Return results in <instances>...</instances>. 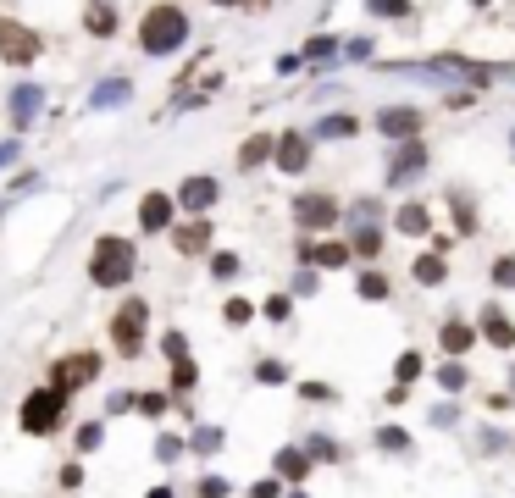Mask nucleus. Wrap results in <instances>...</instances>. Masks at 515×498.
Wrapping results in <instances>:
<instances>
[{
	"instance_id": "39",
	"label": "nucleus",
	"mask_w": 515,
	"mask_h": 498,
	"mask_svg": "<svg viewBox=\"0 0 515 498\" xmlns=\"http://www.w3.org/2000/svg\"><path fill=\"white\" fill-rule=\"evenodd\" d=\"M488 277H493V288H515V255H499L488 266Z\"/></svg>"
},
{
	"instance_id": "35",
	"label": "nucleus",
	"mask_w": 515,
	"mask_h": 498,
	"mask_svg": "<svg viewBox=\"0 0 515 498\" xmlns=\"http://www.w3.org/2000/svg\"><path fill=\"white\" fill-rule=\"evenodd\" d=\"M255 382H261V388H283L288 366H283V360H261V366H255Z\"/></svg>"
},
{
	"instance_id": "5",
	"label": "nucleus",
	"mask_w": 515,
	"mask_h": 498,
	"mask_svg": "<svg viewBox=\"0 0 515 498\" xmlns=\"http://www.w3.org/2000/svg\"><path fill=\"white\" fill-rule=\"evenodd\" d=\"M144 332H150V305H144L139 294H128L117 305V316H111V349H117L122 360H139L144 355Z\"/></svg>"
},
{
	"instance_id": "48",
	"label": "nucleus",
	"mask_w": 515,
	"mask_h": 498,
	"mask_svg": "<svg viewBox=\"0 0 515 498\" xmlns=\"http://www.w3.org/2000/svg\"><path fill=\"white\" fill-rule=\"evenodd\" d=\"M250 498H283V482H277V476H266V482L250 487Z\"/></svg>"
},
{
	"instance_id": "11",
	"label": "nucleus",
	"mask_w": 515,
	"mask_h": 498,
	"mask_svg": "<svg viewBox=\"0 0 515 498\" xmlns=\"http://www.w3.org/2000/svg\"><path fill=\"white\" fill-rule=\"evenodd\" d=\"M216 200H222V183L205 178V172H194V178L178 183V211H189V216H205Z\"/></svg>"
},
{
	"instance_id": "23",
	"label": "nucleus",
	"mask_w": 515,
	"mask_h": 498,
	"mask_svg": "<svg viewBox=\"0 0 515 498\" xmlns=\"http://www.w3.org/2000/svg\"><path fill=\"white\" fill-rule=\"evenodd\" d=\"M355 261L349 238H316V272H338V266Z\"/></svg>"
},
{
	"instance_id": "3",
	"label": "nucleus",
	"mask_w": 515,
	"mask_h": 498,
	"mask_svg": "<svg viewBox=\"0 0 515 498\" xmlns=\"http://www.w3.org/2000/svg\"><path fill=\"white\" fill-rule=\"evenodd\" d=\"M388 72H427V78H466V83H493L504 78L510 67H499V61H471V56H432V61H388Z\"/></svg>"
},
{
	"instance_id": "47",
	"label": "nucleus",
	"mask_w": 515,
	"mask_h": 498,
	"mask_svg": "<svg viewBox=\"0 0 515 498\" xmlns=\"http://www.w3.org/2000/svg\"><path fill=\"white\" fill-rule=\"evenodd\" d=\"M432 427H460V410L455 404H438V410H432Z\"/></svg>"
},
{
	"instance_id": "33",
	"label": "nucleus",
	"mask_w": 515,
	"mask_h": 498,
	"mask_svg": "<svg viewBox=\"0 0 515 498\" xmlns=\"http://www.w3.org/2000/svg\"><path fill=\"white\" fill-rule=\"evenodd\" d=\"M189 449L194 454H216V449H222V427H194L189 432Z\"/></svg>"
},
{
	"instance_id": "6",
	"label": "nucleus",
	"mask_w": 515,
	"mask_h": 498,
	"mask_svg": "<svg viewBox=\"0 0 515 498\" xmlns=\"http://www.w3.org/2000/svg\"><path fill=\"white\" fill-rule=\"evenodd\" d=\"M344 211H349V205L338 200V194H327V189H305L300 200H294V227H300L305 238L333 233V227L344 222Z\"/></svg>"
},
{
	"instance_id": "60",
	"label": "nucleus",
	"mask_w": 515,
	"mask_h": 498,
	"mask_svg": "<svg viewBox=\"0 0 515 498\" xmlns=\"http://www.w3.org/2000/svg\"><path fill=\"white\" fill-rule=\"evenodd\" d=\"M510 150H515V133H510Z\"/></svg>"
},
{
	"instance_id": "59",
	"label": "nucleus",
	"mask_w": 515,
	"mask_h": 498,
	"mask_svg": "<svg viewBox=\"0 0 515 498\" xmlns=\"http://www.w3.org/2000/svg\"><path fill=\"white\" fill-rule=\"evenodd\" d=\"M288 498H305V493H288Z\"/></svg>"
},
{
	"instance_id": "50",
	"label": "nucleus",
	"mask_w": 515,
	"mask_h": 498,
	"mask_svg": "<svg viewBox=\"0 0 515 498\" xmlns=\"http://www.w3.org/2000/svg\"><path fill=\"white\" fill-rule=\"evenodd\" d=\"M300 393H305V399H322V404H333V399H338V393H333V388H327V382H305V388H300Z\"/></svg>"
},
{
	"instance_id": "56",
	"label": "nucleus",
	"mask_w": 515,
	"mask_h": 498,
	"mask_svg": "<svg viewBox=\"0 0 515 498\" xmlns=\"http://www.w3.org/2000/svg\"><path fill=\"white\" fill-rule=\"evenodd\" d=\"M211 6H244V0H211Z\"/></svg>"
},
{
	"instance_id": "26",
	"label": "nucleus",
	"mask_w": 515,
	"mask_h": 498,
	"mask_svg": "<svg viewBox=\"0 0 515 498\" xmlns=\"http://www.w3.org/2000/svg\"><path fill=\"white\" fill-rule=\"evenodd\" d=\"M355 294L366 299V305H383V299H388V277L377 272V266H366V272L355 277Z\"/></svg>"
},
{
	"instance_id": "53",
	"label": "nucleus",
	"mask_w": 515,
	"mask_h": 498,
	"mask_svg": "<svg viewBox=\"0 0 515 498\" xmlns=\"http://www.w3.org/2000/svg\"><path fill=\"white\" fill-rule=\"evenodd\" d=\"M344 56H349V61H366V56H372V39H349Z\"/></svg>"
},
{
	"instance_id": "34",
	"label": "nucleus",
	"mask_w": 515,
	"mask_h": 498,
	"mask_svg": "<svg viewBox=\"0 0 515 498\" xmlns=\"http://www.w3.org/2000/svg\"><path fill=\"white\" fill-rule=\"evenodd\" d=\"M316 288H322V272H316V266H300V272H294V283H288V294H300V299H311Z\"/></svg>"
},
{
	"instance_id": "9",
	"label": "nucleus",
	"mask_w": 515,
	"mask_h": 498,
	"mask_svg": "<svg viewBox=\"0 0 515 498\" xmlns=\"http://www.w3.org/2000/svg\"><path fill=\"white\" fill-rule=\"evenodd\" d=\"M427 166H432V155L421 139L394 144V150H388V189H410L416 178H427Z\"/></svg>"
},
{
	"instance_id": "57",
	"label": "nucleus",
	"mask_w": 515,
	"mask_h": 498,
	"mask_svg": "<svg viewBox=\"0 0 515 498\" xmlns=\"http://www.w3.org/2000/svg\"><path fill=\"white\" fill-rule=\"evenodd\" d=\"M244 6H272V0H244Z\"/></svg>"
},
{
	"instance_id": "42",
	"label": "nucleus",
	"mask_w": 515,
	"mask_h": 498,
	"mask_svg": "<svg viewBox=\"0 0 515 498\" xmlns=\"http://www.w3.org/2000/svg\"><path fill=\"white\" fill-rule=\"evenodd\" d=\"M261 310H266V321H288V316H294V299H288V294H272Z\"/></svg>"
},
{
	"instance_id": "7",
	"label": "nucleus",
	"mask_w": 515,
	"mask_h": 498,
	"mask_svg": "<svg viewBox=\"0 0 515 498\" xmlns=\"http://www.w3.org/2000/svg\"><path fill=\"white\" fill-rule=\"evenodd\" d=\"M89 382H100V355L95 349H78V355H61L56 366H50V388H61L72 399V393H84Z\"/></svg>"
},
{
	"instance_id": "17",
	"label": "nucleus",
	"mask_w": 515,
	"mask_h": 498,
	"mask_svg": "<svg viewBox=\"0 0 515 498\" xmlns=\"http://www.w3.org/2000/svg\"><path fill=\"white\" fill-rule=\"evenodd\" d=\"M172 249L178 255H205L211 249V216H194V222L172 227Z\"/></svg>"
},
{
	"instance_id": "55",
	"label": "nucleus",
	"mask_w": 515,
	"mask_h": 498,
	"mask_svg": "<svg viewBox=\"0 0 515 498\" xmlns=\"http://www.w3.org/2000/svg\"><path fill=\"white\" fill-rule=\"evenodd\" d=\"M471 6H477V12H488V6H493V0H471Z\"/></svg>"
},
{
	"instance_id": "14",
	"label": "nucleus",
	"mask_w": 515,
	"mask_h": 498,
	"mask_svg": "<svg viewBox=\"0 0 515 498\" xmlns=\"http://www.w3.org/2000/svg\"><path fill=\"white\" fill-rule=\"evenodd\" d=\"M272 471H277V482L305 487V482H311V471H316V460L300 449V443H288V449H277V454H272Z\"/></svg>"
},
{
	"instance_id": "37",
	"label": "nucleus",
	"mask_w": 515,
	"mask_h": 498,
	"mask_svg": "<svg viewBox=\"0 0 515 498\" xmlns=\"http://www.w3.org/2000/svg\"><path fill=\"white\" fill-rule=\"evenodd\" d=\"M211 277H216V283H233V277H239V255H228V249L211 255Z\"/></svg>"
},
{
	"instance_id": "25",
	"label": "nucleus",
	"mask_w": 515,
	"mask_h": 498,
	"mask_svg": "<svg viewBox=\"0 0 515 498\" xmlns=\"http://www.w3.org/2000/svg\"><path fill=\"white\" fill-rule=\"evenodd\" d=\"M449 222H455V233L460 238H471L477 233V205H471V194H460V189H449Z\"/></svg>"
},
{
	"instance_id": "40",
	"label": "nucleus",
	"mask_w": 515,
	"mask_h": 498,
	"mask_svg": "<svg viewBox=\"0 0 515 498\" xmlns=\"http://www.w3.org/2000/svg\"><path fill=\"white\" fill-rule=\"evenodd\" d=\"M233 487H228V476H200L194 482V498H228Z\"/></svg>"
},
{
	"instance_id": "30",
	"label": "nucleus",
	"mask_w": 515,
	"mask_h": 498,
	"mask_svg": "<svg viewBox=\"0 0 515 498\" xmlns=\"http://www.w3.org/2000/svg\"><path fill=\"white\" fill-rule=\"evenodd\" d=\"M300 449H305V454H311V460H316V465H338V460H344V449H338V443H333V438H322V432H311V438H305V443H300Z\"/></svg>"
},
{
	"instance_id": "28",
	"label": "nucleus",
	"mask_w": 515,
	"mask_h": 498,
	"mask_svg": "<svg viewBox=\"0 0 515 498\" xmlns=\"http://www.w3.org/2000/svg\"><path fill=\"white\" fill-rule=\"evenodd\" d=\"M377 449H383V454H399V460H410V454H416V443H410L405 427H377Z\"/></svg>"
},
{
	"instance_id": "18",
	"label": "nucleus",
	"mask_w": 515,
	"mask_h": 498,
	"mask_svg": "<svg viewBox=\"0 0 515 498\" xmlns=\"http://www.w3.org/2000/svg\"><path fill=\"white\" fill-rule=\"evenodd\" d=\"M266 161H277V133H250L239 144V172H261Z\"/></svg>"
},
{
	"instance_id": "20",
	"label": "nucleus",
	"mask_w": 515,
	"mask_h": 498,
	"mask_svg": "<svg viewBox=\"0 0 515 498\" xmlns=\"http://www.w3.org/2000/svg\"><path fill=\"white\" fill-rule=\"evenodd\" d=\"M349 249H355V261H377L383 255V222H349Z\"/></svg>"
},
{
	"instance_id": "31",
	"label": "nucleus",
	"mask_w": 515,
	"mask_h": 498,
	"mask_svg": "<svg viewBox=\"0 0 515 498\" xmlns=\"http://www.w3.org/2000/svg\"><path fill=\"white\" fill-rule=\"evenodd\" d=\"M194 382H200V366H194V360H178V366H172V393H178V399H189Z\"/></svg>"
},
{
	"instance_id": "24",
	"label": "nucleus",
	"mask_w": 515,
	"mask_h": 498,
	"mask_svg": "<svg viewBox=\"0 0 515 498\" xmlns=\"http://www.w3.org/2000/svg\"><path fill=\"white\" fill-rule=\"evenodd\" d=\"M84 28L95 39H111V34H117V6H111V0H89V6H84Z\"/></svg>"
},
{
	"instance_id": "29",
	"label": "nucleus",
	"mask_w": 515,
	"mask_h": 498,
	"mask_svg": "<svg viewBox=\"0 0 515 498\" xmlns=\"http://www.w3.org/2000/svg\"><path fill=\"white\" fill-rule=\"evenodd\" d=\"M432 382H438L444 393H460V388L471 382V371H466V360H444V366L432 371Z\"/></svg>"
},
{
	"instance_id": "38",
	"label": "nucleus",
	"mask_w": 515,
	"mask_h": 498,
	"mask_svg": "<svg viewBox=\"0 0 515 498\" xmlns=\"http://www.w3.org/2000/svg\"><path fill=\"white\" fill-rule=\"evenodd\" d=\"M183 449H189V443H183V438H172V432H161V438H156V460H161V465L183 460Z\"/></svg>"
},
{
	"instance_id": "10",
	"label": "nucleus",
	"mask_w": 515,
	"mask_h": 498,
	"mask_svg": "<svg viewBox=\"0 0 515 498\" xmlns=\"http://www.w3.org/2000/svg\"><path fill=\"white\" fill-rule=\"evenodd\" d=\"M311 155H316V139L311 133H300V128H288V133H277V172H288V178H300L305 166H311Z\"/></svg>"
},
{
	"instance_id": "43",
	"label": "nucleus",
	"mask_w": 515,
	"mask_h": 498,
	"mask_svg": "<svg viewBox=\"0 0 515 498\" xmlns=\"http://www.w3.org/2000/svg\"><path fill=\"white\" fill-rule=\"evenodd\" d=\"M161 349H167L172 366H178V360H189V338H183V332H167V338H161Z\"/></svg>"
},
{
	"instance_id": "54",
	"label": "nucleus",
	"mask_w": 515,
	"mask_h": 498,
	"mask_svg": "<svg viewBox=\"0 0 515 498\" xmlns=\"http://www.w3.org/2000/svg\"><path fill=\"white\" fill-rule=\"evenodd\" d=\"M144 498H178V493H172V487H150Z\"/></svg>"
},
{
	"instance_id": "51",
	"label": "nucleus",
	"mask_w": 515,
	"mask_h": 498,
	"mask_svg": "<svg viewBox=\"0 0 515 498\" xmlns=\"http://www.w3.org/2000/svg\"><path fill=\"white\" fill-rule=\"evenodd\" d=\"M294 255H300V266H316V238L300 233V244H294Z\"/></svg>"
},
{
	"instance_id": "19",
	"label": "nucleus",
	"mask_w": 515,
	"mask_h": 498,
	"mask_svg": "<svg viewBox=\"0 0 515 498\" xmlns=\"http://www.w3.org/2000/svg\"><path fill=\"white\" fill-rule=\"evenodd\" d=\"M394 227H399L405 238H427V233H432V211H427L421 200H399V205H394Z\"/></svg>"
},
{
	"instance_id": "2",
	"label": "nucleus",
	"mask_w": 515,
	"mask_h": 498,
	"mask_svg": "<svg viewBox=\"0 0 515 498\" xmlns=\"http://www.w3.org/2000/svg\"><path fill=\"white\" fill-rule=\"evenodd\" d=\"M133 272H139V249H133V238H95V249H89V283L95 288H128Z\"/></svg>"
},
{
	"instance_id": "32",
	"label": "nucleus",
	"mask_w": 515,
	"mask_h": 498,
	"mask_svg": "<svg viewBox=\"0 0 515 498\" xmlns=\"http://www.w3.org/2000/svg\"><path fill=\"white\" fill-rule=\"evenodd\" d=\"M416 377H421V355H416V349H405V355L394 360V382H399V388H410Z\"/></svg>"
},
{
	"instance_id": "16",
	"label": "nucleus",
	"mask_w": 515,
	"mask_h": 498,
	"mask_svg": "<svg viewBox=\"0 0 515 498\" xmlns=\"http://www.w3.org/2000/svg\"><path fill=\"white\" fill-rule=\"evenodd\" d=\"M438 344H444L455 360H466L471 349L482 344V332L471 327V321H460V316H444V321H438Z\"/></svg>"
},
{
	"instance_id": "58",
	"label": "nucleus",
	"mask_w": 515,
	"mask_h": 498,
	"mask_svg": "<svg viewBox=\"0 0 515 498\" xmlns=\"http://www.w3.org/2000/svg\"><path fill=\"white\" fill-rule=\"evenodd\" d=\"M510 393H515V366H510Z\"/></svg>"
},
{
	"instance_id": "4",
	"label": "nucleus",
	"mask_w": 515,
	"mask_h": 498,
	"mask_svg": "<svg viewBox=\"0 0 515 498\" xmlns=\"http://www.w3.org/2000/svg\"><path fill=\"white\" fill-rule=\"evenodd\" d=\"M61 421H67V393L61 388H34L23 399V410H17V427L28 432V438H50V432H61Z\"/></svg>"
},
{
	"instance_id": "12",
	"label": "nucleus",
	"mask_w": 515,
	"mask_h": 498,
	"mask_svg": "<svg viewBox=\"0 0 515 498\" xmlns=\"http://www.w3.org/2000/svg\"><path fill=\"white\" fill-rule=\"evenodd\" d=\"M383 139H394V144H405V139H421V111L416 106H383L377 111V122H372Z\"/></svg>"
},
{
	"instance_id": "21",
	"label": "nucleus",
	"mask_w": 515,
	"mask_h": 498,
	"mask_svg": "<svg viewBox=\"0 0 515 498\" xmlns=\"http://www.w3.org/2000/svg\"><path fill=\"white\" fill-rule=\"evenodd\" d=\"M355 133H360V117H355V111H327V117L311 128V139L327 144V139H355Z\"/></svg>"
},
{
	"instance_id": "1",
	"label": "nucleus",
	"mask_w": 515,
	"mask_h": 498,
	"mask_svg": "<svg viewBox=\"0 0 515 498\" xmlns=\"http://www.w3.org/2000/svg\"><path fill=\"white\" fill-rule=\"evenodd\" d=\"M183 45H189V12L178 0H156L139 17V50L144 56H178Z\"/></svg>"
},
{
	"instance_id": "52",
	"label": "nucleus",
	"mask_w": 515,
	"mask_h": 498,
	"mask_svg": "<svg viewBox=\"0 0 515 498\" xmlns=\"http://www.w3.org/2000/svg\"><path fill=\"white\" fill-rule=\"evenodd\" d=\"M61 487H84V465H78V460L61 465Z\"/></svg>"
},
{
	"instance_id": "44",
	"label": "nucleus",
	"mask_w": 515,
	"mask_h": 498,
	"mask_svg": "<svg viewBox=\"0 0 515 498\" xmlns=\"http://www.w3.org/2000/svg\"><path fill=\"white\" fill-rule=\"evenodd\" d=\"M100 443H106V427H100V421H89L84 432H78V454H89V449H100Z\"/></svg>"
},
{
	"instance_id": "41",
	"label": "nucleus",
	"mask_w": 515,
	"mask_h": 498,
	"mask_svg": "<svg viewBox=\"0 0 515 498\" xmlns=\"http://www.w3.org/2000/svg\"><path fill=\"white\" fill-rule=\"evenodd\" d=\"M250 316H255V305H250V299H228V305H222V321H228V327H244Z\"/></svg>"
},
{
	"instance_id": "45",
	"label": "nucleus",
	"mask_w": 515,
	"mask_h": 498,
	"mask_svg": "<svg viewBox=\"0 0 515 498\" xmlns=\"http://www.w3.org/2000/svg\"><path fill=\"white\" fill-rule=\"evenodd\" d=\"M28 111H39V89H17V122H28Z\"/></svg>"
},
{
	"instance_id": "13",
	"label": "nucleus",
	"mask_w": 515,
	"mask_h": 498,
	"mask_svg": "<svg viewBox=\"0 0 515 498\" xmlns=\"http://www.w3.org/2000/svg\"><path fill=\"white\" fill-rule=\"evenodd\" d=\"M477 332H482V344H493V349H504L510 355L515 349V321L499 310V299H488V305L477 310Z\"/></svg>"
},
{
	"instance_id": "46",
	"label": "nucleus",
	"mask_w": 515,
	"mask_h": 498,
	"mask_svg": "<svg viewBox=\"0 0 515 498\" xmlns=\"http://www.w3.org/2000/svg\"><path fill=\"white\" fill-rule=\"evenodd\" d=\"M117 100H128V83H106L95 95V106H117Z\"/></svg>"
},
{
	"instance_id": "49",
	"label": "nucleus",
	"mask_w": 515,
	"mask_h": 498,
	"mask_svg": "<svg viewBox=\"0 0 515 498\" xmlns=\"http://www.w3.org/2000/svg\"><path fill=\"white\" fill-rule=\"evenodd\" d=\"M139 410L144 415H161V410H167V393H139Z\"/></svg>"
},
{
	"instance_id": "8",
	"label": "nucleus",
	"mask_w": 515,
	"mask_h": 498,
	"mask_svg": "<svg viewBox=\"0 0 515 498\" xmlns=\"http://www.w3.org/2000/svg\"><path fill=\"white\" fill-rule=\"evenodd\" d=\"M39 50H45V39H39L34 28L17 23V17H0V61H6V67H34Z\"/></svg>"
},
{
	"instance_id": "27",
	"label": "nucleus",
	"mask_w": 515,
	"mask_h": 498,
	"mask_svg": "<svg viewBox=\"0 0 515 498\" xmlns=\"http://www.w3.org/2000/svg\"><path fill=\"white\" fill-rule=\"evenodd\" d=\"M366 17H388V23H416L410 0H366Z\"/></svg>"
},
{
	"instance_id": "22",
	"label": "nucleus",
	"mask_w": 515,
	"mask_h": 498,
	"mask_svg": "<svg viewBox=\"0 0 515 498\" xmlns=\"http://www.w3.org/2000/svg\"><path fill=\"white\" fill-rule=\"evenodd\" d=\"M410 277H416L421 288H444V277H449V255H438V249H427V255H416V266H410Z\"/></svg>"
},
{
	"instance_id": "15",
	"label": "nucleus",
	"mask_w": 515,
	"mask_h": 498,
	"mask_svg": "<svg viewBox=\"0 0 515 498\" xmlns=\"http://www.w3.org/2000/svg\"><path fill=\"white\" fill-rule=\"evenodd\" d=\"M172 211H178V194L150 189V194L139 200V227H144V233H167V227H172Z\"/></svg>"
},
{
	"instance_id": "36",
	"label": "nucleus",
	"mask_w": 515,
	"mask_h": 498,
	"mask_svg": "<svg viewBox=\"0 0 515 498\" xmlns=\"http://www.w3.org/2000/svg\"><path fill=\"white\" fill-rule=\"evenodd\" d=\"M300 56H305V61H327V56H338V39H333V34H316V39H305Z\"/></svg>"
}]
</instances>
